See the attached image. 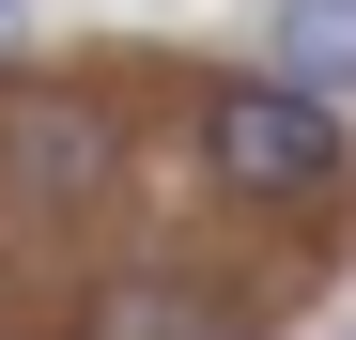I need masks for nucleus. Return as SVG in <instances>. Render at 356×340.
Here are the masks:
<instances>
[{"label": "nucleus", "instance_id": "nucleus-1", "mask_svg": "<svg viewBox=\"0 0 356 340\" xmlns=\"http://www.w3.org/2000/svg\"><path fill=\"white\" fill-rule=\"evenodd\" d=\"M186 155H202L217 201H248V216H310V201H341L356 124H341V108H310V93H279V78L248 62V78H202V93H186Z\"/></svg>", "mask_w": 356, "mask_h": 340}, {"label": "nucleus", "instance_id": "nucleus-2", "mask_svg": "<svg viewBox=\"0 0 356 340\" xmlns=\"http://www.w3.org/2000/svg\"><path fill=\"white\" fill-rule=\"evenodd\" d=\"M0 170H16V216H93L108 201V124L31 93V108H0Z\"/></svg>", "mask_w": 356, "mask_h": 340}, {"label": "nucleus", "instance_id": "nucleus-3", "mask_svg": "<svg viewBox=\"0 0 356 340\" xmlns=\"http://www.w3.org/2000/svg\"><path fill=\"white\" fill-rule=\"evenodd\" d=\"M264 78L310 108H356V0H264Z\"/></svg>", "mask_w": 356, "mask_h": 340}, {"label": "nucleus", "instance_id": "nucleus-4", "mask_svg": "<svg viewBox=\"0 0 356 340\" xmlns=\"http://www.w3.org/2000/svg\"><path fill=\"white\" fill-rule=\"evenodd\" d=\"M0 16H16V0H0Z\"/></svg>", "mask_w": 356, "mask_h": 340}]
</instances>
